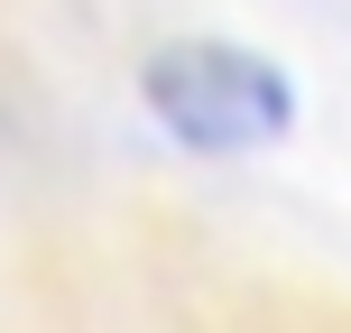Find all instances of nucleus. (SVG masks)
I'll return each instance as SVG.
<instances>
[{"label":"nucleus","instance_id":"obj_1","mask_svg":"<svg viewBox=\"0 0 351 333\" xmlns=\"http://www.w3.org/2000/svg\"><path fill=\"white\" fill-rule=\"evenodd\" d=\"M139 102L194 158H250L296 130V84L241 37H158L139 56Z\"/></svg>","mask_w":351,"mask_h":333}]
</instances>
